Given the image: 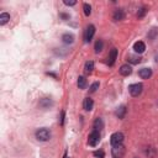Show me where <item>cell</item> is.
Here are the masks:
<instances>
[{"label":"cell","mask_w":158,"mask_h":158,"mask_svg":"<svg viewBox=\"0 0 158 158\" xmlns=\"http://www.w3.org/2000/svg\"><path fill=\"white\" fill-rule=\"evenodd\" d=\"M36 138L38 141H42V142H46L48 141L51 138V132L48 131L47 128H40L36 131Z\"/></svg>","instance_id":"obj_1"},{"label":"cell","mask_w":158,"mask_h":158,"mask_svg":"<svg viewBox=\"0 0 158 158\" xmlns=\"http://www.w3.org/2000/svg\"><path fill=\"white\" fill-rule=\"evenodd\" d=\"M142 90H143V85L141 83H135V84H131L128 87V91L132 96H138L142 93Z\"/></svg>","instance_id":"obj_2"},{"label":"cell","mask_w":158,"mask_h":158,"mask_svg":"<svg viewBox=\"0 0 158 158\" xmlns=\"http://www.w3.org/2000/svg\"><path fill=\"white\" fill-rule=\"evenodd\" d=\"M110 142L113 146H119V145H122L124 142V135L121 132H115L111 135L110 137Z\"/></svg>","instance_id":"obj_3"},{"label":"cell","mask_w":158,"mask_h":158,"mask_svg":"<svg viewBox=\"0 0 158 158\" xmlns=\"http://www.w3.org/2000/svg\"><path fill=\"white\" fill-rule=\"evenodd\" d=\"M99 141H100V133H99V131H96V130H94L90 135H89V140H88V143H89L90 146H96L98 143H99Z\"/></svg>","instance_id":"obj_4"},{"label":"cell","mask_w":158,"mask_h":158,"mask_svg":"<svg viewBox=\"0 0 158 158\" xmlns=\"http://www.w3.org/2000/svg\"><path fill=\"white\" fill-rule=\"evenodd\" d=\"M95 34V26L94 25H89L85 29V32H84V41L85 42H90L93 36Z\"/></svg>","instance_id":"obj_5"},{"label":"cell","mask_w":158,"mask_h":158,"mask_svg":"<svg viewBox=\"0 0 158 158\" xmlns=\"http://www.w3.org/2000/svg\"><path fill=\"white\" fill-rule=\"evenodd\" d=\"M124 146L122 145H119V146H113V155H114V158H120L122 155H124Z\"/></svg>","instance_id":"obj_6"},{"label":"cell","mask_w":158,"mask_h":158,"mask_svg":"<svg viewBox=\"0 0 158 158\" xmlns=\"http://www.w3.org/2000/svg\"><path fill=\"white\" fill-rule=\"evenodd\" d=\"M133 49L136 53H143L146 49V45L143 43L142 41H137V42L133 45Z\"/></svg>","instance_id":"obj_7"},{"label":"cell","mask_w":158,"mask_h":158,"mask_svg":"<svg viewBox=\"0 0 158 158\" xmlns=\"http://www.w3.org/2000/svg\"><path fill=\"white\" fill-rule=\"evenodd\" d=\"M113 19H114V21H121L125 19V12L122 9H117V10H115L114 12V15H113Z\"/></svg>","instance_id":"obj_8"},{"label":"cell","mask_w":158,"mask_h":158,"mask_svg":"<svg viewBox=\"0 0 158 158\" xmlns=\"http://www.w3.org/2000/svg\"><path fill=\"white\" fill-rule=\"evenodd\" d=\"M131 73H132V68H131V66H128V64H124V66H121V68H120V74L124 77H127Z\"/></svg>","instance_id":"obj_9"},{"label":"cell","mask_w":158,"mask_h":158,"mask_svg":"<svg viewBox=\"0 0 158 158\" xmlns=\"http://www.w3.org/2000/svg\"><path fill=\"white\" fill-rule=\"evenodd\" d=\"M138 76H140L142 79H148L152 76V69L150 68H142L140 72H138Z\"/></svg>","instance_id":"obj_10"},{"label":"cell","mask_w":158,"mask_h":158,"mask_svg":"<svg viewBox=\"0 0 158 158\" xmlns=\"http://www.w3.org/2000/svg\"><path fill=\"white\" fill-rule=\"evenodd\" d=\"M51 105H52V100H51L49 98H43V99L40 100V108H42V109H48Z\"/></svg>","instance_id":"obj_11"},{"label":"cell","mask_w":158,"mask_h":158,"mask_svg":"<svg viewBox=\"0 0 158 158\" xmlns=\"http://www.w3.org/2000/svg\"><path fill=\"white\" fill-rule=\"evenodd\" d=\"M126 110H127V109H126V106H125V105H121L120 108L116 109L115 115L117 116L119 119H124V117H125V114H126Z\"/></svg>","instance_id":"obj_12"},{"label":"cell","mask_w":158,"mask_h":158,"mask_svg":"<svg viewBox=\"0 0 158 158\" xmlns=\"http://www.w3.org/2000/svg\"><path fill=\"white\" fill-rule=\"evenodd\" d=\"M93 106H94V101L90 98H87L84 100V103H83V108H84L85 111H90L93 109Z\"/></svg>","instance_id":"obj_13"},{"label":"cell","mask_w":158,"mask_h":158,"mask_svg":"<svg viewBox=\"0 0 158 158\" xmlns=\"http://www.w3.org/2000/svg\"><path fill=\"white\" fill-rule=\"evenodd\" d=\"M116 57H117V49L113 48V49H111V52H110V54H109V64H110V66H114V63L116 61Z\"/></svg>","instance_id":"obj_14"},{"label":"cell","mask_w":158,"mask_h":158,"mask_svg":"<svg viewBox=\"0 0 158 158\" xmlns=\"http://www.w3.org/2000/svg\"><path fill=\"white\" fill-rule=\"evenodd\" d=\"M62 41L64 43H67V45H71L74 42V36L72 34H64L62 36Z\"/></svg>","instance_id":"obj_15"},{"label":"cell","mask_w":158,"mask_h":158,"mask_svg":"<svg viewBox=\"0 0 158 158\" xmlns=\"http://www.w3.org/2000/svg\"><path fill=\"white\" fill-rule=\"evenodd\" d=\"M94 128L96 130V131H100V130L104 128V121L100 117H98L94 121Z\"/></svg>","instance_id":"obj_16"},{"label":"cell","mask_w":158,"mask_h":158,"mask_svg":"<svg viewBox=\"0 0 158 158\" xmlns=\"http://www.w3.org/2000/svg\"><path fill=\"white\" fill-rule=\"evenodd\" d=\"M9 20H10V15L8 12L0 14V25H5Z\"/></svg>","instance_id":"obj_17"},{"label":"cell","mask_w":158,"mask_h":158,"mask_svg":"<svg viewBox=\"0 0 158 158\" xmlns=\"http://www.w3.org/2000/svg\"><path fill=\"white\" fill-rule=\"evenodd\" d=\"M87 84H88V82H87L85 77H79L78 78V87L80 88V89H85Z\"/></svg>","instance_id":"obj_18"},{"label":"cell","mask_w":158,"mask_h":158,"mask_svg":"<svg viewBox=\"0 0 158 158\" xmlns=\"http://www.w3.org/2000/svg\"><path fill=\"white\" fill-rule=\"evenodd\" d=\"M93 69H94V62H91V61L87 62V63H85V67H84L85 73H87V74H90V73L93 72Z\"/></svg>","instance_id":"obj_19"},{"label":"cell","mask_w":158,"mask_h":158,"mask_svg":"<svg viewBox=\"0 0 158 158\" xmlns=\"http://www.w3.org/2000/svg\"><path fill=\"white\" fill-rule=\"evenodd\" d=\"M127 59H128V62L132 63V64H137V63L141 62V58L138 57V56H132V54H130L128 57H127Z\"/></svg>","instance_id":"obj_20"},{"label":"cell","mask_w":158,"mask_h":158,"mask_svg":"<svg viewBox=\"0 0 158 158\" xmlns=\"http://www.w3.org/2000/svg\"><path fill=\"white\" fill-rule=\"evenodd\" d=\"M103 47H104L103 41H101V40H98L96 42H95V52H96V53L101 52V51H103Z\"/></svg>","instance_id":"obj_21"},{"label":"cell","mask_w":158,"mask_h":158,"mask_svg":"<svg viewBox=\"0 0 158 158\" xmlns=\"http://www.w3.org/2000/svg\"><path fill=\"white\" fill-rule=\"evenodd\" d=\"M83 10H84V14H85V16H89L90 14H91V6L89 5V4H84L83 5Z\"/></svg>","instance_id":"obj_22"},{"label":"cell","mask_w":158,"mask_h":158,"mask_svg":"<svg viewBox=\"0 0 158 158\" xmlns=\"http://www.w3.org/2000/svg\"><path fill=\"white\" fill-rule=\"evenodd\" d=\"M157 36H158V30L157 29H152L151 32L148 34V38H150V40H155Z\"/></svg>","instance_id":"obj_23"},{"label":"cell","mask_w":158,"mask_h":158,"mask_svg":"<svg viewBox=\"0 0 158 158\" xmlns=\"http://www.w3.org/2000/svg\"><path fill=\"white\" fill-rule=\"evenodd\" d=\"M146 12H147L146 8H141L140 10H138V12H137V17H138V19H142L143 16L146 15Z\"/></svg>","instance_id":"obj_24"},{"label":"cell","mask_w":158,"mask_h":158,"mask_svg":"<svg viewBox=\"0 0 158 158\" xmlns=\"http://www.w3.org/2000/svg\"><path fill=\"white\" fill-rule=\"evenodd\" d=\"M98 88H99V83H98V82H95V83H93V84H91V87H90L89 91H90V93H95Z\"/></svg>","instance_id":"obj_25"},{"label":"cell","mask_w":158,"mask_h":158,"mask_svg":"<svg viewBox=\"0 0 158 158\" xmlns=\"http://www.w3.org/2000/svg\"><path fill=\"white\" fill-rule=\"evenodd\" d=\"M94 156H95V157H99V158H104L105 153H104L103 151H95V152H94Z\"/></svg>","instance_id":"obj_26"},{"label":"cell","mask_w":158,"mask_h":158,"mask_svg":"<svg viewBox=\"0 0 158 158\" xmlns=\"http://www.w3.org/2000/svg\"><path fill=\"white\" fill-rule=\"evenodd\" d=\"M64 4H66L67 6H73V5H76L77 1L76 0H72V1H69V0H64Z\"/></svg>","instance_id":"obj_27"},{"label":"cell","mask_w":158,"mask_h":158,"mask_svg":"<svg viewBox=\"0 0 158 158\" xmlns=\"http://www.w3.org/2000/svg\"><path fill=\"white\" fill-rule=\"evenodd\" d=\"M64 124V111H62L61 113V125Z\"/></svg>","instance_id":"obj_28"},{"label":"cell","mask_w":158,"mask_h":158,"mask_svg":"<svg viewBox=\"0 0 158 158\" xmlns=\"http://www.w3.org/2000/svg\"><path fill=\"white\" fill-rule=\"evenodd\" d=\"M61 16L64 19V20H67V19H69V16H68V15H66V14H61Z\"/></svg>","instance_id":"obj_29"},{"label":"cell","mask_w":158,"mask_h":158,"mask_svg":"<svg viewBox=\"0 0 158 158\" xmlns=\"http://www.w3.org/2000/svg\"><path fill=\"white\" fill-rule=\"evenodd\" d=\"M64 158H68V157H67V153H64Z\"/></svg>","instance_id":"obj_30"}]
</instances>
